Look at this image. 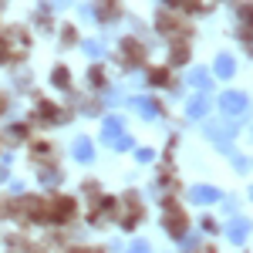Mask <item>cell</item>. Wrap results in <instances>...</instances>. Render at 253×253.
<instances>
[{"mask_svg":"<svg viewBox=\"0 0 253 253\" xmlns=\"http://www.w3.org/2000/svg\"><path fill=\"white\" fill-rule=\"evenodd\" d=\"M122 51H125V58H128V61L142 58V44H138V41H122Z\"/></svg>","mask_w":253,"mask_h":253,"instance_id":"12","label":"cell"},{"mask_svg":"<svg viewBox=\"0 0 253 253\" xmlns=\"http://www.w3.org/2000/svg\"><path fill=\"white\" fill-rule=\"evenodd\" d=\"M216 75H223V78L233 75V58H230V54H219V58H216Z\"/></svg>","mask_w":253,"mask_h":253,"instance_id":"11","label":"cell"},{"mask_svg":"<svg viewBox=\"0 0 253 253\" xmlns=\"http://www.w3.org/2000/svg\"><path fill=\"white\" fill-rule=\"evenodd\" d=\"M84 51H88L91 58H105V44H101V41H88V44H84Z\"/></svg>","mask_w":253,"mask_h":253,"instance_id":"14","label":"cell"},{"mask_svg":"<svg viewBox=\"0 0 253 253\" xmlns=\"http://www.w3.org/2000/svg\"><path fill=\"white\" fill-rule=\"evenodd\" d=\"M152 81H156V84H166V81H169V75H166V71H156V75H152Z\"/></svg>","mask_w":253,"mask_h":253,"instance_id":"22","label":"cell"},{"mask_svg":"<svg viewBox=\"0 0 253 253\" xmlns=\"http://www.w3.org/2000/svg\"><path fill=\"white\" fill-rule=\"evenodd\" d=\"M47 216H51V219H71V216H75V199H68V196H64V199H54L51 210H47Z\"/></svg>","mask_w":253,"mask_h":253,"instance_id":"4","label":"cell"},{"mask_svg":"<svg viewBox=\"0 0 253 253\" xmlns=\"http://www.w3.org/2000/svg\"><path fill=\"white\" fill-rule=\"evenodd\" d=\"M166 230H169L175 240H182V233H186V216L175 210V203H166Z\"/></svg>","mask_w":253,"mask_h":253,"instance_id":"2","label":"cell"},{"mask_svg":"<svg viewBox=\"0 0 253 253\" xmlns=\"http://www.w3.org/2000/svg\"><path fill=\"white\" fill-rule=\"evenodd\" d=\"M3 179H7V162L0 166V182H3Z\"/></svg>","mask_w":253,"mask_h":253,"instance_id":"23","label":"cell"},{"mask_svg":"<svg viewBox=\"0 0 253 253\" xmlns=\"http://www.w3.org/2000/svg\"><path fill=\"white\" fill-rule=\"evenodd\" d=\"M240 17H243V20H250V24H253V3H247V7L240 10Z\"/></svg>","mask_w":253,"mask_h":253,"instance_id":"21","label":"cell"},{"mask_svg":"<svg viewBox=\"0 0 253 253\" xmlns=\"http://www.w3.org/2000/svg\"><path fill=\"white\" fill-rule=\"evenodd\" d=\"M24 206H27L24 213H27V216H34V219H41V216H47V210H44V203H41V199H27Z\"/></svg>","mask_w":253,"mask_h":253,"instance_id":"13","label":"cell"},{"mask_svg":"<svg viewBox=\"0 0 253 253\" xmlns=\"http://www.w3.org/2000/svg\"><path fill=\"white\" fill-rule=\"evenodd\" d=\"M250 199H253V189H250Z\"/></svg>","mask_w":253,"mask_h":253,"instance_id":"25","label":"cell"},{"mask_svg":"<svg viewBox=\"0 0 253 253\" xmlns=\"http://www.w3.org/2000/svg\"><path fill=\"white\" fill-rule=\"evenodd\" d=\"M169 7H186V10H199V0H166Z\"/></svg>","mask_w":253,"mask_h":253,"instance_id":"15","label":"cell"},{"mask_svg":"<svg viewBox=\"0 0 253 253\" xmlns=\"http://www.w3.org/2000/svg\"><path fill=\"white\" fill-rule=\"evenodd\" d=\"M189 58V51H186V47H182V44H179V47H175L172 51V64H182V61Z\"/></svg>","mask_w":253,"mask_h":253,"instance_id":"17","label":"cell"},{"mask_svg":"<svg viewBox=\"0 0 253 253\" xmlns=\"http://www.w3.org/2000/svg\"><path fill=\"white\" fill-rule=\"evenodd\" d=\"M247 233H250V223H247V219H233V223L226 226V236H230L233 243H243Z\"/></svg>","mask_w":253,"mask_h":253,"instance_id":"6","label":"cell"},{"mask_svg":"<svg viewBox=\"0 0 253 253\" xmlns=\"http://www.w3.org/2000/svg\"><path fill=\"white\" fill-rule=\"evenodd\" d=\"M75 253H88V250H75Z\"/></svg>","mask_w":253,"mask_h":253,"instance_id":"24","label":"cell"},{"mask_svg":"<svg viewBox=\"0 0 253 253\" xmlns=\"http://www.w3.org/2000/svg\"><path fill=\"white\" fill-rule=\"evenodd\" d=\"M132 108H135L138 115H145V118H152V115H156V105H152L149 98H132Z\"/></svg>","mask_w":253,"mask_h":253,"instance_id":"10","label":"cell"},{"mask_svg":"<svg viewBox=\"0 0 253 253\" xmlns=\"http://www.w3.org/2000/svg\"><path fill=\"white\" fill-rule=\"evenodd\" d=\"M189 84L199 88V91H210V88H213V78H210L203 68H196V71H189Z\"/></svg>","mask_w":253,"mask_h":253,"instance_id":"7","label":"cell"},{"mask_svg":"<svg viewBox=\"0 0 253 253\" xmlns=\"http://www.w3.org/2000/svg\"><path fill=\"white\" fill-rule=\"evenodd\" d=\"M247 95H240V91H226V95L219 98V108H223V115H243L247 112Z\"/></svg>","mask_w":253,"mask_h":253,"instance_id":"1","label":"cell"},{"mask_svg":"<svg viewBox=\"0 0 253 253\" xmlns=\"http://www.w3.org/2000/svg\"><path fill=\"white\" fill-rule=\"evenodd\" d=\"M125 253H149V247L142 243V240H135V243H128V250Z\"/></svg>","mask_w":253,"mask_h":253,"instance_id":"18","label":"cell"},{"mask_svg":"<svg viewBox=\"0 0 253 253\" xmlns=\"http://www.w3.org/2000/svg\"><path fill=\"white\" fill-rule=\"evenodd\" d=\"M51 81H54L58 88H64V84H68V71H64V68H58V71L51 75Z\"/></svg>","mask_w":253,"mask_h":253,"instance_id":"16","label":"cell"},{"mask_svg":"<svg viewBox=\"0 0 253 253\" xmlns=\"http://www.w3.org/2000/svg\"><path fill=\"white\" fill-rule=\"evenodd\" d=\"M75 159H78V162H91V159H95V145H91L88 138H78V142H75Z\"/></svg>","mask_w":253,"mask_h":253,"instance_id":"8","label":"cell"},{"mask_svg":"<svg viewBox=\"0 0 253 253\" xmlns=\"http://www.w3.org/2000/svg\"><path fill=\"white\" fill-rule=\"evenodd\" d=\"M115 149H118V152H125V149H132V135H122V138L115 142Z\"/></svg>","mask_w":253,"mask_h":253,"instance_id":"19","label":"cell"},{"mask_svg":"<svg viewBox=\"0 0 253 253\" xmlns=\"http://www.w3.org/2000/svg\"><path fill=\"white\" fill-rule=\"evenodd\" d=\"M135 159H138V162H152V149H138Z\"/></svg>","mask_w":253,"mask_h":253,"instance_id":"20","label":"cell"},{"mask_svg":"<svg viewBox=\"0 0 253 253\" xmlns=\"http://www.w3.org/2000/svg\"><path fill=\"white\" fill-rule=\"evenodd\" d=\"M186 112H189V118H203L206 112H210V101H206V98H199V95H196L193 101H189V108H186Z\"/></svg>","mask_w":253,"mask_h":253,"instance_id":"9","label":"cell"},{"mask_svg":"<svg viewBox=\"0 0 253 253\" xmlns=\"http://www.w3.org/2000/svg\"><path fill=\"white\" fill-rule=\"evenodd\" d=\"M193 203H219L223 199V193L219 189H213V186H193Z\"/></svg>","mask_w":253,"mask_h":253,"instance_id":"5","label":"cell"},{"mask_svg":"<svg viewBox=\"0 0 253 253\" xmlns=\"http://www.w3.org/2000/svg\"><path fill=\"white\" fill-rule=\"evenodd\" d=\"M125 135V122H122V118H105V125H101V138H105V142H108V145H115L118 138Z\"/></svg>","mask_w":253,"mask_h":253,"instance_id":"3","label":"cell"}]
</instances>
